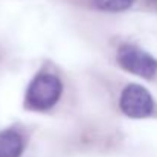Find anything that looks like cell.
<instances>
[{
	"label": "cell",
	"instance_id": "3",
	"mask_svg": "<svg viewBox=\"0 0 157 157\" xmlns=\"http://www.w3.org/2000/svg\"><path fill=\"white\" fill-rule=\"evenodd\" d=\"M119 107L122 113L133 119L148 117L154 110V99L151 93L140 84H128L121 95Z\"/></svg>",
	"mask_w": 157,
	"mask_h": 157
},
{
	"label": "cell",
	"instance_id": "1",
	"mask_svg": "<svg viewBox=\"0 0 157 157\" xmlns=\"http://www.w3.org/2000/svg\"><path fill=\"white\" fill-rule=\"evenodd\" d=\"M63 93L61 79L51 72H41L32 78L28 86L25 105L29 110L48 111L56 104Z\"/></svg>",
	"mask_w": 157,
	"mask_h": 157
},
{
	"label": "cell",
	"instance_id": "4",
	"mask_svg": "<svg viewBox=\"0 0 157 157\" xmlns=\"http://www.w3.org/2000/svg\"><path fill=\"white\" fill-rule=\"evenodd\" d=\"M25 150L23 137L14 130L0 131V157H20Z\"/></svg>",
	"mask_w": 157,
	"mask_h": 157
},
{
	"label": "cell",
	"instance_id": "5",
	"mask_svg": "<svg viewBox=\"0 0 157 157\" xmlns=\"http://www.w3.org/2000/svg\"><path fill=\"white\" fill-rule=\"evenodd\" d=\"M95 6L101 11L107 12H122L125 9H128L134 0H93Z\"/></svg>",
	"mask_w": 157,
	"mask_h": 157
},
{
	"label": "cell",
	"instance_id": "6",
	"mask_svg": "<svg viewBox=\"0 0 157 157\" xmlns=\"http://www.w3.org/2000/svg\"><path fill=\"white\" fill-rule=\"evenodd\" d=\"M148 2H150V3H156L157 5V0H148Z\"/></svg>",
	"mask_w": 157,
	"mask_h": 157
},
{
	"label": "cell",
	"instance_id": "2",
	"mask_svg": "<svg viewBox=\"0 0 157 157\" xmlns=\"http://www.w3.org/2000/svg\"><path fill=\"white\" fill-rule=\"evenodd\" d=\"M119 66L140 78L153 79L157 73V59L134 44H124L117 51Z\"/></svg>",
	"mask_w": 157,
	"mask_h": 157
}]
</instances>
